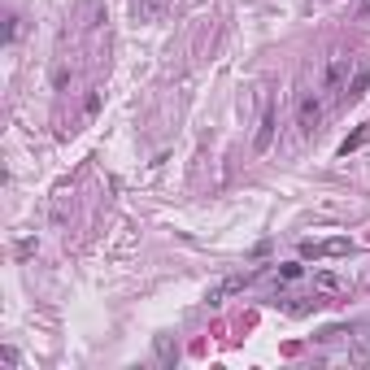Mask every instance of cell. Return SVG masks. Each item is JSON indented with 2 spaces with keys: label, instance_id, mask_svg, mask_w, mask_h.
<instances>
[{
  "label": "cell",
  "instance_id": "obj_5",
  "mask_svg": "<svg viewBox=\"0 0 370 370\" xmlns=\"http://www.w3.org/2000/svg\"><path fill=\"white\" fill-rule=\"evenodd\" d=\"M270 144H275V109L261 105L257 131H253V153H257V157H266V153H270Z\"/></svg>",
  "mask_w": 370,
  "mask_h": 370
},
{
  "label": "cell",
  "instance_id": "obj_11",
  "mask_svg": "<svg viewBox=\"0 0 370 370\" xmlns=\"http://www.w3.org/2000/svg\"><path fill=\"white\" fill-rule=\"evenodd\" d=\"M135 13H153V0H135Z\"/></svg>",
  "mask_w": 370,
  "mask_h": 370
},
{
  "label": "cell",
  "instance_id": "obj_7",
  "mask_svg": "<svg viewBox=\"0 0 370 370\" xmlns=\"http://www.w3.org/2000/svg\"><path fill=\"white\" fill-rule=\"evenodd\" d=\"M314 288H318V292H344L349 283H344L340 275H331V270H318V275H314Z\"/></svg>",
  "mask_w": 370,
  "mask_h": 370
},
{
  "label": "cell",
  "instance_id": "obj_10",
  "mask_svg": "<svg viewBox=\"0 0 370 370\" xmlns=\"http://www.w3.org/2000/svg\"><path fill=\"white\" fill-rule=\"evenodd\" d=\"M175 357H179V349L170 344V335H161L157 340V362H175Z\"/></svg>",
  "mask_w": 370,
  "mask_h": 370
},
{
  "label": "cell",
  "instance_id": "obj_3",
  "mask_svg": "<svg viewBox=\"0 0 370 370\" xmlns=\"http://www.w3.org/2000/svg\"><path fill=\"white\" fill-rule=\"evenodd\" d=\"M318 122H323V101H318L314 92H305L301 101H296V131H301V135H314Z\"/></svg>",
  "mask_w": 370,
  "mask_h": 370
},
{
  "label": "cell",
  "instance_id": "obj_6",
  "mask_svg": "<svg viewBox=\"0 0 370 370\" xmlns=\"http://www.w3.org/2000/svg\"><path fill=\"white\" fill-rule=\"evenodd\" d=\"M370 87V70H357L353 74V83L344 87V96H340V105H349V101H362V92Z\"/></svg>",
  "mask_w": 370,
  "mask_h": 370
},
{
  "label": "cell",
  "instance_id": "obj_1",
  "mask_svg": "<svg viewBox=\"0 0 370 370\" xmlns=\"http://www.w3.org/2000/svg\"><path fill=\"white\" fill-rule=\"evenodd\" d=\"M349 74H353V57L344 53V48H335V53L327 57V66H323V92L340 101L344 87H349Z\"/></svg>",
  "mask_w": 370,
  "mask_h": 370
},
{
  "label": "cell",
  "instance_id": "obj_2",
  "mask_svg": "<svg viewBox=\"0 0 370 370\" xmlns=\"http://www.w3.org/2000/svg\"><path fill=\"white\" fill-rule=\"evenodd\" d=\"M257 279V270H240V275H227V279H218L209 292H205V305L214 309V305H222V301H227V296H235V292H244V288H249Z\"/></svg>",
  "mask_w": 370,
  "mask_h": 370
},
{
  "label": "cell",
  "instance_id": "obj_9",
  "mask_svg": "<svg viewBox=\"0 0 370 370\" xmlns=\"http://www.w3.org/2000/svg\"><path fill=\"white\" fill-rule=\"evenodd\" d=\"M366 140H370V127H357V131H353L349 140H344V144H340V157H349V153H357V148H362Z\"/></svg>",
  "mask_w": 370,
  "mask_h": 370
},
{
  "label": "cell",
  "instance_id": "obj_8",
  "mask_svg": "<svg viewBox=\"0 0 370 370\" xmlns=\"http://www.w3.org/2000/svg\"><path fill=\"white\" fill-rule=\"evenodd\" d=\"M301 275H305V266H301V261H283V266L275 270V283H296Z\"/></svg>",
  "mask_w": 370,
  "mask_h": 370
},
{
  "label": "cell",
  "instance_id": "obj_4",
  "mask_svg": "<svg viewBox=\"0 0 370 370\" xmlns=\"http://www.w3.org/2000/svg\"><path fill=\"white\" fill-rule=\"evenodd\" d=\"M353 244L344 240V235H335V240H305L301 244V257H344Z\"/></svg>",
  "mask_w": 370,
  "mask_h": 370
}]
</instances>
